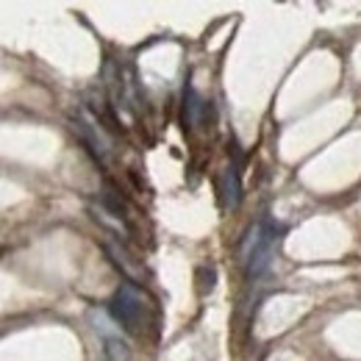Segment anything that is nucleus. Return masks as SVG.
I'll use <instances>...</instances> for the list:
<instances>
[{
    "mask_svg": "<svg viewBox=\"0 0 361 361\" xmlns=\"http://www.w3.org/2000/svg\"><path fill=\"white\" fill-rule=\"evenodd\" d=\"M106 250H109V253L114 256V264H117V267H123V270L128 272L131 278H139V275H142V272H139V267H134V264H131V256H128V253H123V250H120L117 245L106 242Z\"/></svg>",
    "mask_w": 361,
    "mask_h": 361,
    "instance_id": "obj_6",
    "label": "nucleus"
},
{
    "mask_svg": "<svg viewBox=\"0 0 361 361\" xmlns=\"http://www.w3.org/2000/svg\"><path fill=\"white\" fill-rule=\"evenodd\" d=\"M109 312L111 317L128 331V334H142L145 328V312H147V303H145V295L136 289L134 283H123L111 303H109Z\"/></svg>",
    "mask_w": 361,
    "mask_h": 361,
    "instance_id": "obj_1",
    "label": "nucleus"
},
{
    "mask_svg": "<svg viewBox=\"0 0 361 361\" xmlns=\"http://www.w3.org/2000/svg\"><path fill=\"white\" fill-rule=\"evenodd\" d=\"M223 206L226 209H236L239 206V200H242V186H239V176H236V170L233 167H226V173H223Z\"/></svg>",
    "mask_w": 361,
    "mask_h": 361,
    "instance_id": "obj_3",
    "label": "nucleus"
},
{
    "mask_svg": "<svg viewBox=\"0 0 361 361\" xmlns=\"http://www.w3.org/2000/svg\"><path fill=\"white\" fill-rule=\"evenodd\" d=\"M106 356H109V361H134L128 345L120 342V339H114V336L106 339Z\"/></svg>",
    "mask_w": 361,
    "mask_h": 361,
    "instance_id": "obj_5",
    "label": "nucleus"
},
{
    "mask_svg": "<svg viewBox=\"0 0 361 361\" xmlns=\"http://www.w3.org/2000/svg\"><path fill=\"white\" fill-rule=\"evenodd\" d=\"M200 114H203V100H200V94L192 90V87H186L183 92V126H200Z\"/></svg>",
    "mask_w": 361,
    "mask_h": 361,
    "instance_id": "obj_4",
    "label": "nucleus"
},
{
    "mask_svg": "<svg viewBox=\"0 0 361 361\" xmlns=\"http://www.w3.org/2000/svg\"><path fill=\"white\" fill-rule=\"evenodd\" d=\"M278 236H281V231L272 226V223L259 226L256 236H253V250H250V256L245 259V262H247V275H250V278H262L264 272L270 270L272 256H275V245H278Z\"/></svg>",
    "mask_w": 361,
    "mask_h": 361,
    "instance_id": "obj_2",
    "label": "nucleus"
}]
</instances>
